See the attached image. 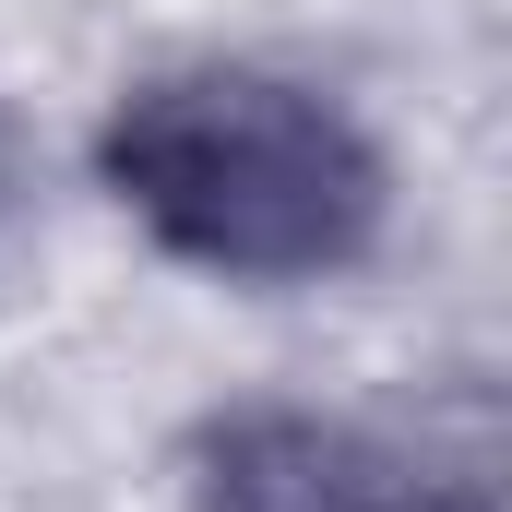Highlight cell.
<instances>
[{
    "mask_svg": "<svg viewBox=\"0 0 512 512\" xmlns=\"http://www.w3.org/2000/svg\"><path fill=\"white\" fill-rule=\"evenodd\" d=\"M108 191L203 274L310 286L382 239V155L274 72H155L108 120Z\"/></svg>",
    "mask_w": 512,
    "mask_h": 512,
    "instance_id": "obj_1",
    "label": "cell"
},
{
    "mask_svg": "<svg viewBox=\"0 0 512 512\" xmlns=\"http://www.w3.org/2000/svg\"><path fill=\"white\" fill-rule=\"evenodd\" d=\"M203 512H489V501L382 453L346 417L239 405V417L203 429Z\"/></svg>",
    "mask_w": 512,
    "mask_h": 512,
    "instance_id": "obj_2",
    "label": "cell"
},
{
    "mask_svg": "<svg viewBox=\"0 0 512 512\" xmlns=\"http://www.w3.org/2000/svg\"><path fill=\"white\" fill-rule=\"evenodd\" d=\"M12 203H24V131L0 120V215H12Z\"/></svg>",
    "mask_w": 512,
    "mask_h": 512,
    "instance_id": "obj_3",
    "label": "cell"
}]
</instances>
